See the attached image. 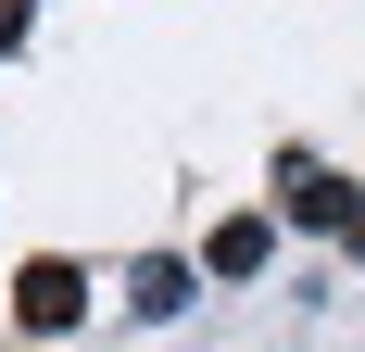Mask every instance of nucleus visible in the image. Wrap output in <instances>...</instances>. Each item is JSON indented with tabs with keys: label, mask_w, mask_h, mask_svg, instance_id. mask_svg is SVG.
<instances>
[{
	"label": "nucleus",
	"mask_w": 365,
	"mask_h": 352,
	"mask_svg": "<svg viewBox=\"0 0 365 352\" xmlns=\"http://www.w3.org/2000/svg\"><path fill=\"white\" fill-rule=\"evenodd\" d=\"M76 315H88V277H76L63 252H38L26 277H13V327H26V340H38V352H51V340H63V327H76Z\"/></svg>",
	"instance_id": "obj_1"
},
{
	"label": "nucleus",
	"mask_w": 365,
	"mask_h": 352,
	"mask_svg": "<svg viewBox=\"0 0 365 352\" xmlns=\"http://www.w3.org/2000/svg\"><path fill=\"white\" fill-rule=\"evenodd\" d=\"M353 202H365L353 176H328V164H302V151L277 164V214H290V227H353Z\"/></svg>",
	"instance_id": "obj_2"
},
{
	"label": "nucleus",
	"mask_w": 365,
	"mask_h": 352,
	"mask_svg": "<svg viewBox=\"0 0 365 352\" xmlns=\"http://www.w3.org/2000/svg\"><path fill=\"white\" fill-rule=\"evenodd\" d=\"M264 252H277V227H264V214H227L215 239H202V264H215V277H264Z\"/></svg>",
	"instance_id": "obj_3"
},
{
	"label": "nucleus",
	"mask_w": 365,
	"mask_h": 352,
	"mask_svg": "<svg viewBox=\"0 0 365 352\" xmlns=\"http://www.w3.org/2000/svg\"><path fill=\"white\" fill-rule=\"evenodd\" d=\"M126 302H139V315H189V264H177V252H151L139 277H126Z\"/></svg>",
	"instance_id": "obj_4"
},
{
	"label": "nucleus",
	"mask_w": 365,
	"mask_h": 352,
	"mask_svg": "<svg viewBox=\"0 0 365 352\" xmlns=\"http://www.w3.org/2000/svg\"><path fill=\"white\" fill-rule=\"evenodd\" d=\"M26 26H38L26 0H0V63H13V51H26Z\"/></svg>",
	"instance_id": "obj_5"
},
{
	"label": "nucleus",
	"mask_w": 365,
	"mask_h": 352,
	"mask_svg": "<svg viewBox=\"0 0 365 352\" xmlns=\"http://www.w3.org/2000/svg\"><path fill=\"white\" fill-rule=\"evenodd\" d=\"M340 239H353V252H365V202H353V227H340Z\"/></svg>",
	"instance_id": "obj_6"
}]
</instances>
